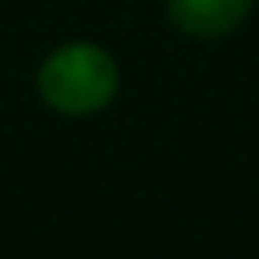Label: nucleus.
Returning a JSON list of instances; mask_svg holds the SVG:
<instances>
[{
    "label": "nucleus",
    "instance_id": "2",
    "mask_svg": "<svg viewBox=\"0 0 259 259\" xmlns=\"http://www.w3.org/2000/svg\"><path fill=\"white\" fill-rule=\"evenodd\" d=\"M252 11V0H167V18L192 39L231 36Z\"/></svg>",
    "mask_w": 259,
    "mask_h": 259
},
{
    "label": "nucleus",
    "instance_id": "1",
    "mask_svg": "<svg viewBox=\"0 0 259 259\" xmlns=\"http://www.w3.org/2000/svg\"><path fill=\"white\" fill-rule=\"evenodd\" d=\"M117 85H121V71L110 50L85 39L50 50L36 71L39 100L64 117L100 114L117 96Z\"/></svg>",
    "mask_w": 259,
    "mask_h": 259
}]
</instances>
